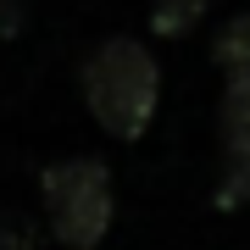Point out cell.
Here are the masks:
<instances>
[{"instance_id": "obj_3", "label": "cell", "mask_w": 250, "mask_h": 250, "mask_svg": "<svg viewBox=\"0 0 250 250\" xmlns=\"http://www.w3.org/2000/svg\"><path fill=\"white\" fill-rule=\"evenodd\" d=\"M217 145H223V167H217L211 206L233 211L250 200V89H223L217 100Z\"/></svg>"}, {"instance_id": "obj_5", "label": "cell", "mask_w": 250, "mask_h": 250, "mask_svg": "<svg viewBox=\"0 0 250 250\" xmlns=\"http://www.w3.org/2000/svg\"><path fill=\"white\" fill-rule=\"evenodd\" d=\"M211 0H150V34L156 39H189L206 22Z\"/></svg>"}, {"instance_id": "obj_1", "label": "cell", "mask_w": 250, "mask_h": 250, "mask_svg": "<svg viewBox=\"0 0 250 250\" xmlns=\"http://www.w3.org/2000/svg\"><path fill=\"white\" fill-rule=\"evenodd\" d=\"M83 106L111 139H139L161 111V62L145 39L111 34L78 67Z\"/></svg>"}, {"instance_id": "obj_4", "label": "cell", "mask_w": 250, "mask_h": 250, "mask_svg": "<svg viewBox=\"0 0 250 250\" xmlns=\"http://www.w3.org/2000/svg\"><path fill=\"white\" fill-rule=\"evenodd\" d=\"M211 67L223 72L233 89H250V11L228 17L211 39Z\"/></svg>"}, {"instance_id": "obj_6", "label": "cell", "mask_w": 250, "mask_h": 250, "mask_svg": "<svg viewBox=\"0 0 250 250\" xmlns=\"http://www.w3.org/2000/svg\"><path fill=\"white\" fill-rule=\"evenodd\" d=\"M22 22H28V6H22V0H0V39H17Z\"/></svg>"}, {"instance_id": "obj_2", "label": "cell", "mask_w": 250, "mask_h": 250, "mask_svg": "<svg viewBox=\"0 0 250 250\" xmlns=\"http://www.w3.org/2000/svg\"><path fill=\"white\" fill-rule=\"evenodd\" d=\"M39 195H45V228L67 250H95L117 223V189L111 167L100 156H62L39 172Z\"/></svg>"}]
</instances>
